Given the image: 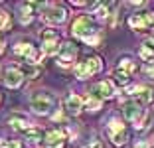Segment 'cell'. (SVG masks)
<instances>
[{
    "instance_id": "6",
    "label": "cell",
    "mask_w": 154,
    "mask_h": 148,
    "mask_svg": "<svg viewBox=\"0 0 154 148\" xmlns=\"http://www.w3.org/2000/svg\"><path fill=\"white\" fill-rule=\"evenodd\" d=\"M30 107L38 115H48L54 109V97L50 93H36L30 97Z\"/></svg>"
},
{
    "instance_id": "19",
    "label": "cell",
    "mask_w": 154,
    "mask_h": 148,
    "mask_svg": "<svg viewBox=\"0 0 154 148\" xmlns=\"http://www.w3.org/2000/svg\"><path fill=\"white\" fill-rule=\"evenodd\" d=\"M117 69H121V71H125V73H128V75H132V73H136L138 65H136V61H132V57L125 55V57H121V59H119Z\"/></svg>"
},
{
    "instance_id": "21",
    "label": "cell",
    "mask_w": 154,
    "mask_h": 148,
    "mask_svg": "<svg viewBox=\"0 0 154 148\" xmlns=\"http://www.w3.org/2000/svg\"><path fill=\"white\" fill-rule=\"evenodd\" d=\"M44 130H40V128H30V130H26V140L30 144H38V142H42V140H44Z\"/></svg>"
},
{
    "instance_id": "3",
    "label": "cell",
    "mask_w": 154,
    "mask_h": 148,
    "mask_svg": "<svg viewBox=\"0 0 154 148\" xmlns=\"http://www.w3.org/2000/svg\"><path fill=\"white\" fill-rule=\"evenodd\" d=\"M103 69V59L99 55H87L83 61L77 63L75 67V77L77 79H87V77H93Z\"/></svg>"
},
{
    "instance_id": "25",
    "label": "cell",
    "mask_w": 154,
    "mask_h": 148,
    "mask_svg": "<svg viewBox=\"0 0 154 148\" xmlns=\"http://www.w3.org/2000/svg\"><path fill=\"white\" fill-rule=\"evenodd\" d=\"M85 148H103V142L99 140V136L97 134H93L89 140L85 142Z\"/></svg>"
},
{
    "instance_id": "27",
    "label": "cell",
    "mask_w": 154,
    "mask_h": 148,
    "mask_svg": "<svg viewBox=\"0 0 154 148\" xmlns=\"http://www.w3.org/2000/svg\"><path fill=\"white\" fill-rule=\"evenodd\" d=\"M0 148H24L20 140H4L0 142Z\"/></svg>"
},
{
    "instance_id": "17",
    "label": "cell",
    "mask_w": 154,
    "mask_h": 148,
    "mask_svg": "<svg viewBox=\"0 0 154 148\" xmlns=\"http://www.w3.org/2000/svg\"><path fill=\"white\" fill-rule=\"evenodd\" d=\"M44 4H40V2H24L22 6H20V22L22 24H30L34 18V10L36 8H42Z\"/></svg>"
},
{
    "instance_id": "18",
    "label": "cell",
    "mask_w": 154,
    "mask_h": 148,
    "mask_svg": "<svg viewBox=\"0 0 154 148\" xmlns=\"http://www.w3.org/2000/svg\"><path fill=\"white\" fill-rule=\"evenodd\" d=\"M138 55L144 61H154V38H146L140 44V49H138Z\"/></svg>"
},
{
    "instance_id": "13",
    "label": "cell",
    "mask_w": 154,
    "mask_h": 148,
    "mask_svg": "<svg viewBox=\"0 0 154 148\" xmlns=\"http://www.w3.org/2000/svg\"><path fill=\"white\" fill-rule=\"evenodd\" d=\"M91 95H95L97 99H111L115 97V85L111 83V81H99V83H95L93 85V89H91Z\"/></svg>"
},
{
    "instance_id": "10",
    "label": "cell",
    "mask_w": 154,
    "mask_h": 148,
    "mask_svg": "<svg viewBox=\"0 0 154 148\" xmlns=\"http://www.w3.org/2000/svg\"><path fill=\"white\" fill-rule=\"evenodd\" d=\"M77 54H79L77 45H73L71 42H63L61 48H59V54H57V63L59 65H71L75 61Z\"/></svg>"
},
{
    "instance_id": "1",
    "label": "cell",
    "mask_w": 154,
    "mask_h": 148,
    "mask_svg": "<svg viewBox=\"0 0 154 148\" xmlns=\"http://www.w3.org/2000/svg\"><path fill=\"white\" fill-rule=\"evenodd\" d=\"M122 113H125V117L136 126V128H142L146 122V109L144 105H140L138 101L134 99H128V101H122Z\"/></svg>"
},
{
    "instance_id": "5",
    "label": "cell",
    "mask_w": 154,
    "mask_h": 148,
    "mask_svg": "<svg viewBox=\"0 0 154 148\" xmlns=\"http://www.w3.org/2000/svg\"><path fill=\"white\" fill-rule=\"evenodd\" d=\"M42 20H44L45 24H50V26H61V24L67 20V10L61 4H51L44 10Z\"/></svg>"
},
{
    "instance_id": "30",
    "label": "cell",
    "mask_w": 154,
    "mask_h": 148,
    "mask_svg": "<svg viewBox=\"0 0 154 148\" xmlns=\"http://www.w3.org/2000/svg\"><path fill=\"white\" fill-rule=\"evenodd\" d=\"M146 75H150V77H154V67H146Z\"/></svg>"
},
{
    "instance_id": "23",
    "label": "cell",
    "mask_w": 154,
    "mask_h": 148,
    "mask_svg": "<svg viewBox=\"0 0 154 148\" xmlns=\"http://www.w3.org/2000/svg\"><path fill=\"white\" fill-rule=\"evenodd\" d=\"M113 79H115V83H119V85H128V83H131V75L125 73V71H121V69H115L113 71Z\"/></svg>"
},
{
    "instance_id": "12",
    "label": "cell",
    "mask_w": 154,
    "mask_h": 148,
    "mask_svg": "<svg viewBox=\"0 0 154 148\" xmlns=\"http://www.w3.org/2000/svg\"><path fill=\"white\" fill-rule=\"evenodd\" d=\"M4 85L10 87V89H16V87L22 85L24 81V73H22V67H14V65H10V67H6L4 71Z\"/></svg>"
},
{
    "instance_id": "20",
    "label": "cell",
    "mask_w": 154,
    "mask_h": 148,
    "mask_svg": "<svg viewBox=\"0 0 154 148\" xmlns=\"http://www.w3.org/2000/svg\"><path fill=\"white\" fill-rule=\"evenodd\" d=\"M91 8H95V16L99 20H109V16H113L111 10L115 8V4H93Z\"/></svg>"
},
{
    "instance_id": "7",
    "label": "cell",
    "mask_w": 154,
    "mask_h": 148,
    "mask_svg": "<svg viewBox=\"0 0 154 148\" xmlns=\"http://www.w3.org/2000/svg\"><path fill=\"white\" fill-rule=\"evenodd\" d=\"M107 136H109V140L115 144V146H122V144H127L128 130H127V126H125V122L113 121L109 126H107Z\"/></svg>"
},
{
    "instance_id": "29",
    "label": "cell",
    "mask_w": 154,
    "mask_h": 148,
    "mask_svg": "<svg viewBox=\"0 0 154 148\" xmlns=\"http://www.w3.org/2000/svg\"><path fill=\"white\" fill-rule=\"evenodd\" d=\"M128 148H146V144L144 142H134L132 146H128Z\"/></svg>"
},
{
    "instance_id": "15",
    "label": "cell",
    "mask_w": 154,
    "mask_h": 148,
    "mask_svg": "<svg viewBox=\"0 0 154 148\" xmlns=\"http://www.w3.org/2000/svg\"><path fill=\"white\" fill-rule=\"evenodd\" d=\"M134 97V101H138L140 105H150L154 103V89H150V87H134V89H131V93Z\"/></svg>"
},
{
    "instance_id": "8",
    "label": "cell",
    "mask_w": 154,
    "mask_h": 148,
    "mask_svg": "<svg viewBox=\"0 0 154 148\" xmlns=\"http://www.w3.org/2000/svg\"><path fill=\"white\" fill-rule=\"evenodd\" d=\"M128 26L136 32H146L154 28V14L152 12H138L128 18Z\"/></svg>"
},
{
    "instance_id": "11",
    "label": "cell",
    "mask_w": 154,
    "mask_h": 148,
    "mask_svg": "<svg viewBox=\"0 0 154 148\" xmlns=\"http://www.w3.org/2000/svg\"><path fill=\"white\" fill-rule=\"evenodd\" d=\"M14 54L20 55V57H24L28 65H34V63L38 61V57H40L38 49L34 48L32 44H26V42H22V44H18V45H14Z\"/></svg>"
},
{
    "instance_id": "16",
    "label": "cell",
    "mask_w": 154,
    "mask_h": 148,
    "mask_svg": "<svg viewBox=\"0 0 154 148\" xmlns=\"http://www.w3.org/2000/svg\"><path fill=\"white\" fill-rule=\"evenodd\" d=\"M8 122H10L12 128L24 130V132L32 128V121H30V117H26V115H22V113H12V115L8 117Z\"/></svg>"
},
{
    "instance_id": "14",
    "label": "cell",
    "mask_w": 154,
    "mask_h": 148,
    "mask_svg": "<svg viewBox=\"0 0 154 148\" xmlns=\"http://www.w3.org/2000/svg\"><path fill=\"white\" fill-rule=\"evenodd\" d=\"M83 99L79 97V95H67V97L63 99V111L67 113V115H79V113L83 111Z\"/></svg>"
},
{
    "instance_id": "4",
    "label": "cell",
    "mask_w": 154,
    "mask_h": 148,
    "mask_svg": "<svg viewBox=\"0 0 154 148\" xmlns=\"http://www.w3.org/2000/svg\"><path fill=\"white\" fill-rule=\"evenodd\" d=\"M42 40V51L45 55H55L59 54V48H61V38L55 30H44L40 34Z\"/></svg>"
},
{
    "instance_id": "32",
    "label": "cell",
    "mask_w": 154,
    "mask_h": 148,
    "mask_svg": "<svg viewBox=\"0 0 154 148\" xmlns=\"http://www.w3.org/2000/svg\"><path fill=\"white\" fill-rule=\"evenodd\" d=\"M0 101H2V95H0Z\"/></svg>"
},
{
    "instance_id": "31",
    "label": "cell",
    "mask_w": 154,
    "mask_h": 148,
    "mask_svg": "<svg viewBox=\"0 0 154 148\" xmlns=\"http://www.w3.org/2000/svg\"><path fill=\"white\" fill-rule=\"evenodd\" d=\"M2 51H4V38L0 36V54H2Z\"/></svg>"
},
{
    "instance_id": "22",
    "label": "cell",
    "mask_w": 154,
    "mask_h": 148,
    "mask_svg": "<svg viewBox=\"0 0 154 148\" xmlns=\"http://www.w3.org/2000/svg\"><path fill=\"white\" fill-rule=\"evenodd\" d=\"M83 107L91 113H97V111H101V99H97L95 95H89V97L83 101Z\"/></svg>"
},
{
    "instance_id": "28",
    "label": "cell",
    "mask_w": 154,
    "mask_h": 148,
    "mask_svg": "<svg viewBox=\"0 0 154 148\" xmlns=\"http://www.w3.org/2000/svg\"><path fill=\"white\" fill-rule=\"evenodd\" d=\"M69 4H71V6H87V2H81V0H71Z\"/></svg>"
},
{
    "instance_id": "2",
    "label": "cell",
    "mask_w": 154,
    "mask_h": 148,
    "mask_svg": "<svg viewBox=\"0 0 154 148\" xmlns=\"http://www.w3.org/2000/svg\"><path fill=\"white\" fill-rule=\"evenodd\" d=\"M71 34L75 38H79V40H83V42H89L95 36H99L95 24H93V20H91L89 16H79V18H75V22L71 24Z\"/></svg>"
},
{
    "instance_id": "26",
    "label": "cell",
    "mask_w": 154,
    "mask_h": 148,
    "mask_svg": "<svg viewBox=\"0 0 154 148\" xmlns=\"http://www.w3.org/2000/svg\"><path fill=\"white\" fill-rule=\"evenodd\" d=\"M6 28H10V16L4 10H0V30H6Z\"/></svg>"
},
{
    "instance_id": "9",
    "label": "cell",
    "mask_w": 154,
    "mask_h": 148,
    "mask_svg": "<svg viewBox=\"0 0 154 148\" xmlns=\"http://www.w3.org/2000/svg\"><path fill=\"white\" fill-rule=\"evenodd\" d=\"M45 148H67V136L61 128H51L44 136Z\"/></svg>"
},
{
    "instance_id": "24",
    "label": "cell",
    "mask_w": 154,
    "mask_h": 148,
    "mask_svg": "<svg viewBox=\"0 0 154 148\" xmlns=\"http://www.w3.org/2000/svg\"><path fill=\"white\" fill-rule=\"evenodd\" d=\"M22 73H24V77H30V79H36L38 75H40V67H36V65H28L26 63V67L22 69Z\"/></svg>"
}]
</instances>
